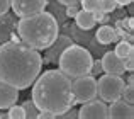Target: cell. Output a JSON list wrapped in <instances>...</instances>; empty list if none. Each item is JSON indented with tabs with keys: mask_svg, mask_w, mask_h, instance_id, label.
<instances>
[{
	"mask_svg": "<svg viewBox=\"0 0 134 119\" xmlns=\"http://www.w3.org/2000/svg\"><path fill=\"white\" fill-rule=\"evenodd\" d=\"M19 100V90L0 80V109L5 111Z\"/></svg>",
	"mask_w": 134,
	"mask_h": 119,
	"instance_id": "12",
	"label": "cell"
},
{
	"mask_svg": "<svg viewBox=\"0 0 134 119\" xmlns=\"http://www.w3.org/2000/svg\"><path fill=\"white\" fill-rule=\"evenodd\" d=\"M48 7V0H10V9L17 17H29L39 14Z\"/></svg>",
	"mask_w": 134,
	"mask_h": 119,
	"instance_id": "7",
	"label": "cell"
},
{
	"mask_svg": "<svg viewBox=\"0 0 134 119\" xmlns=\"http://www.w3.org/2000/svg\"><path fill=\"white\" fill-rule=\"evenodd\" d=\"M54 117H56L54 114L48 112V111H39V112H37V117H36V119H54Z\"/></svg>",
	"mask_w": 134,
	"mask_h": 119,
	"instance_id": "27",
	"label": "cell"
},
{
	"mask_svg": "<svg viewBox=\"0 0 134 119\" xmlns=\"http://www.w3.org/2000/svg\"><path fill=\"white\" fill-rule=\"evenodd\" d=\"M124 68L127 70V72H132L134 70V53L127 55V56L124 58Z\"/></svg>",
	"mask_w": 134,
	"mask_h": 119,
	"instance_id": "25",
	"label": "cell"
},
{
	"mask_svg": "<svg viewBox=\"0 0 134 119\" xmlns=\"http://www.w3.org/2000/svg\"><path fill=\"white\" fill-rule=\"evenodd\" d=\"M95 39H97V43L105 46V44H110L114 41H117V33H115V29L112 26H102L95 33Z\"/></svg>",
	"mask_w": 134,
	"mask_h": 119,
	"instance_id": "15",
	"label": "cell"
},
{
	"mask_svg": "<svg viewBox=\"0 0 134 119\" xmlns=\"http://www.w3.org/2000/svg\"><path fill=\"white\" fill-rule=\"evenodd\" d=\"M15 26H17L15 19L12 15H9V14H2L0 15V43H5L9 39L10 33H12V29Z\"/></svg>",
	"mask_w": 134,
	"mask_h": 119,
	"instance_id": "14",
	"label": "cell"
},
{
	"mask_svg": "<svg viewBox=\"0 0 134 119\" xmlns=\"http://www.w3.org/2000/svg\"><path fill=\"white\" fill-rule=\"evenodd\" d=\"M43 68V56L27 44L5 41L0 46V80L17 90L29 89Z\"/></svg>",
	"mask_w": 134,
	"mask_h": 119,
	"instance_id": "1",
	"label": "cell"
},
{
	"mask_svg": "<svg viewBox=\"0 0 134 119\" xmlns=\"http://www.w3.org/2000/svg\"><path fill=\"white\" fill-rule=\"evenodd\" d=\"M15 27L20 41L36 51L46 50L59 34V26L54 15L46 10L29 17H20Z\"/></svg>",
	"mask_w": 134,
	"mask_h": 119,
	"instance_id": "3",
	"label": "cell"
},
{
	"mask_svg": "<svg viewBox=\"0 0 134 119\" xmlns=\"http://www.w3.org/2000/svg\"><path fill=\"white\" fill-rule=\"evenodd\" d=\"M80 5H82L83 10L95 12V10L100 9V0H80Z\"/></svg>",
	"mask_w": 134,
	"mask_h": 119,
	"instance_id": "19",
	"label": "cell"
},
{
	"mask_svg": "<svg viewBox=\"0 0 134 119\" xmlns=\"http://www.w3.org/2000/svg\"><path fill=\"white\" fill-rule=\"evenodd\" d=\"M134 83V77L132 75H129V78H127V85H132Z\"/></svg>",
	"mask_w": 134,
	"mask_h": 119,
	"instance_id": "30",
	"label": "cell"
},
{
	"mask_svg": "<svg viewBox=\"0 0 134 119\" xmlns=\"http://www.w3.org/2000/svg\"><path fill=\"white\" fill-rule=\"evenodd\" d=\"M115 7H117V3H115L114 0H100V10H102L104 14L114 12Z\"/></svg>",
	"mask_w": 134,
	"mask_h": 119,
	"instance_id": "21",
	"label": "cell"
},
{
	"mask_svg": "<svg viewBox=\"0 0 134 119\" xmlns=\"http://www.w3.org/2000/svg\"><path fill=\"white\" fill-rule=\"evenodd\" d=\"M22 107H24V112H26V117L27 119H36L37 117L39 109H37V106L32 102V99H31V100H26V102L22 104Z\"/></svg>",
	"mask_w": 134,
	"mask_h": 119,
	"instance_id": "17",
	"label": "cell"
},
{
	"mask_svg": "<svg viewBox=\"0 0 134 119\" xmlns=\"http://www.w3.org/2000/svg\"><path fill=\"white\" fill-rule=\"evenodd\" d=\"M92 63H93V58H92L90 51L87 48H83L82 44L73 43L71 46H68L59 55L56 65L70 80H73L78 78V77L90 75Z\"/></svg>",
	"mask_w": 134,
	"mask_h": 119,
	"instance_id": "4",
	"label": "cell"
},
{
	"mask_svg": "<svg viewBox=\"0 0 134 119\" xmlns=\"http://www.w3.org/2000/svg\"><path fill=\"white\" fill-rule=\"evenodd\" d=\"M75 24H76V27H78V29H82V31H90V29H93V27H95L97 19H95L93 12L80 9L78 14L75 15Z\"/></svg>",
	"mask_w": 134,
	"mask_h": 119,
	"instance_id": "13",
	"label": "cell"
},
{
	"mask_svg": "<svg viewBox=\"0 0 134 119\" xmlns=\"http://www.w3.org/2000/svg\"><path fill=\"white\" fill-rule=\"evenodd\" d=\"M114 2L121 7H126V5H129V3H132V0H114Z\"/></svg>",
	"mask_w": 134,
	"mask_h": 119,
	"instance_id": "29",
	"label": "cell"
},
{
	"mask_svg": "<svg viewBox=\"0 0 134 119\" xmlns=\"http://www.w3.org/2000/svg\"><path fill=\"white\" fill-rule=\"evenodd\" d=\"M80 119H107V106L104 100H87L78 111Z\"/></svg>",
	"mask_w": 134,
	"mask_h": 119,
	"instance_id": "9",
	"label": "cell"
},
{
	"mask_svg": "<svg viewBox=\"0 0 134 119\" xmlns=\"http://www.w3.org/2000/svg\"><path fill=\"white\" fill-rule=\"evenodd\" d=\"M0 119H7V114H3L2 109H0Z\"/></svg>",
	"mask_w": 134,
	"mask_h": 119,
	"instance_id": "31",
	"label": "cell"
},
{
	"mask_svg": "<svg viewBox=\"0 0 134 119\" xmlns=\"http://www.w3.org/2000/svg\"><path fill=\"white\" fill-rule=\"evenodd\" d=\"M56 2H59L61 5L68 7V5H78V3H80V0H56Z\"/></svg>",
	"mask_w": 134,
	"mask_h": 119,
	"instance_id": "28",
	"label": "cell"
},
{
	"mask_svg": "<svg viewBox=\"0 0 134 119\" xmlns=\"http://www.w3.org/2000/svg\"><path fill=\"white\" fill-rule=\"evenodd\" d=\"M10 9V0H0V15L7 14Z\"/></svg>",
	"mask_w": 134,
	"mask_h": 119,
	"instance_id": "26",
	"label": "cell"
},
{
	"mask_svg": "<svg viewBox=\"0 0 134 119\" xmlns=\"http://www.w3.org/2000/svg\"><path fill=\"white\" fill-rule=\"evenodd\" d=\"M32 102L39 111L59 116L75 106L71 80L61 70H48L37 75L32 83Z\"/></svg>",
	"mask_w": 134,
	"mask_h": 119,
	"instance_id": "2",
	"label": "cell"
},
{
	"mask_svg": "<svg viewBox=\"0 0 134 119\" xmlns=\"http://www.w3.org/2000/svg\"><path fill=\"white\" fill-rule=\"evenodd\" d=\"M71 90L76 104H83L87 100L97 99V80L92 75L78 77L71 80Z\"/></svg>",
	"mask_w": 134,
	"mask_h": 119,
	"instance_id": "6",
	"label": "cell"
},
{
	"mask_svg": "<svg viewBox=\"0 0 134 119\" xmlns=\"http://www.w3.org/2000/svg\"><path fill=\"white\" fill-rule=\"evenodd\" d=\"M124 87H126V82L121 75L104 73L97 82V95L104 102H114V100L121 99Z\"/></svg>",
	"mask_w": 134,
	"mask_h": 119,
	"instance_id": "5",
	"label": "cell"
},
{
	"mask_svg": "<svg viewBox=\"0 0 134 119\" xmlns=\"http://www.w3.org/2000/svg\"><path fill=\"white\" fill-rule=\"evenodd\" d=\"M100 65H102V70H104L105 73H112V75H122V73L126 72L124 59L119 58L114 51L104 53V56L100 59Z\"/></svg>",
	"mask_w": 134,
	"mask_h": 119,
	"instance_id": "10",
	"label": "cell"
},
{
	"mask_svg": "<svg viewBox=\"0 0 134 119\" xmlns=\"http://www.w3.org/2000/svg\"><path fill=\"white\" fill-rule=\"evenodd\" d=\"M121 99L127 104H134V85H126L124 90H122Z\"/></svg>",
	"mask_w": 134,
	"mask_h": 119,
	"instance_id": "20",
	"label": "cell"
},
{
	"mask_svg": "<svg viewBox=\"0 0 134 119\" xmlns=\"http://www.w3.org/2000/svg\"><path fill=\"white\" fill-rule=\"evenodd\" d=\"M7 119H26V112H24L22 106H10L9 112H7Z\"/></svg>",
	"mask_w": 134,
	"mask_h": 119,
	"instance_id": "18",
	"label": "cell"
},
{
	"mask_svg": "<svg viewBox=\"0 0 134 119\" xmlns=\"http://www.w3.org/2000/svg\"><path fill=\"white\" fill-rule=\"evenodd\" d=\"M56 117H59V119H75V117H78V111L70 107L68 111H65L63 114H59V116H56Z\"/></svg>",
	"mask_w": 134,
	"mask_h": 119,
	"instance_id": "22",
	"label": "cell"
},
{
	"mask_svg": "<svg viewBox=\"0 0 134 119\" xmlns=\"http://www.w3.org/2000/svg\"><path fill=\"white\" fill-rule=\"evenodd\" d=\"M114 53L117 55L119 58H122L124 59L127 55H131V53H134V48H132V44L131 43H127V41H121V43L115 46V50H114Z\"/></svg>",
	"mask_w": 134,
	"mask_h": 119,
	"instance_id": "16",
	"label": "cell"
},
{
	"mask_svg": "<svg viewBox=\"0 0 134 119\" xmlns=\"http://www.w3.org/2000/svg\"><path fill=\"white\" fill-rule=\"evenodd\" d=\"M107 117L109 119H132L134 117L132 104H127L121 99L114 100L107 107Z\"/></svg>",
	"mask_w": 134,
	"mask_h": 119,
	"instance_id": "11",
	"label": "cell"
},
{
	"mask_svg": "<svg viewBox=\"0 0 134 119\" xmlns=\"http://www.w3.org/2000/svg\"><path fill=\"white\" fill-rule=\"evenodd\" d=\"M78 7L76 5H68V7H65V15L68 17V19H75V15L78 14Z\"/></svg>",
	"mask_w": 134,
	"mask_h": 119,
	"instance_id": "24",
	"label": "cell"
},
{
	"mask_svg": "<svg viewBox=\"0 0 134 119\" xmlns=\"http://www.w3.org/2000/svg\"><path fill=\"white\" fill-rule=\"evenodd\" d=\"M104 70H102V65H100V59H93V63H92V70H90V75L92 77H97L98 73H102Z\"/></svg>",
	"mask_w": 134,
	"mask_h": 119,
	"instance_id": "23",
	"label": "cell"
},
{
	"mask_svg": "<svg viewBox=\"0 0 134 119\" xmlns=\"http://www.w3.org/2000/svg\"><path fill=\"white\" fill-rule=\"evenodd\" d=\"M71 44H73V39L68 36V34H58V37H56L46 50H43L44 51V59L43 61L44 63H58L59 55H61L68 46H71Z\"/></svg>",
	"mask_w": 134,
	"mask_h": 119,
	"instance_id": "8",
	"label": "cell"
}]
</instances>
